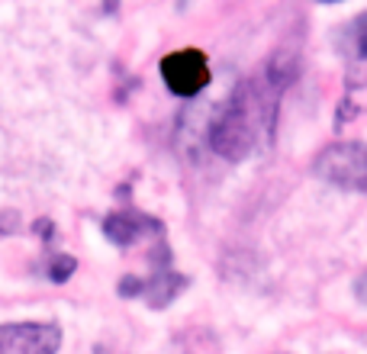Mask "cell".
<instances>
[{
  "label": "cell",
  "instance_id": "obj_1",
  "mask_svg": "<svg viewBox=\"0 0 367 354\" xmlns=\"http://www.w3.org/2000/svg\"><path fill=\"white\" fill-rule=\"evenodd\" d=\"M296 64L274 55L261 68L245 74L210 126V148L226 161H248L268 152L277 132L283 91L294 84Z\"/></svg>",
  "mask_w": 367,
  "mask_h": 354
},
{
  "label": "cell",
  "instance_id": "obj_2",
  "mask_svg": "<svg viewBox=\"0 0 367 354\" xmlns=\"http://www.w3.org/2000/svg\"><path fill=\"white\" fill-rule=\"evenodd\" d=\"M184 287H187V277L171 268V248L165 245L161 251H155L152 271L145 277H123L119 281V296H139L152 309H165L174 296H180Z\"/></svg>",
  "mask_w": 367,
  "mask_h": 354
},
{
  "label": "cell",
  "instance_id": "obj_3",
  "mask_svg": "<svg viewBox=\"0 0 367 354\" xmlns=\"http://www.w3.org/2000/svg\"><path fill=\"white\" fill-rule=\"evenodd\" d=\"M316 174L332 187L367 193V145L364 142H335V145L322 148L316 158Z\"/></svg>",
  "mask_w": 367,
  "mask_h": 354
},
{
  "label": "cell",
  "instance_id": "obj_4",
  "mask_svg": "<svg viewBox=\"0 0 367 354\" xmlns=\"http://www.w3.org/2000/svg\"><path fill=\"white\" fill-rule=\"evenodd\" d=\"M161 78L168 84L171 94L193 97L210 84V58L200 49H178L161 58Z\"/></svg>",
  "mask_w": 367,
  "mask_h": 354
},
{
  "label": "cell",
  "instance_id": "obj_5",
  "mask_svg": "<svg viewBox=\"0 0 367 354\" xmlns=\"http://www.w3.org/2000/svg\"><path fill=\"white\" fill-rule=\"evenodd\" d=\"M104 235L113 241L116 248H136L142 241H165V226L155 216H148L136 206H119L113 213H106L104 219Z\"/></svg>",
  "mask_w": 367,
  "mask_h": 354
},
{
  "label": "cell",
  "instance_id": "obj_6",
  "mask_svg": "<svg viewBox=\"0 0 367 354\" xmlns=\"http://www.w3.org/2000/svg\"><path fill=\"white\" fill-rule=\"evenodd\" d=\"M62 348V329L52 322L0 325V354H55Z\"/></svg>",
  "mask_w": 367,
  "mask_h": 354
},
{
  "label": "cell",
  "instance_id": "obj_7",
  "mask_svg": "<svg viewBox=\"0 0 367 354\" xmlns=\"http://www.w3.org/2000/svg\"><path fill=\"white\" fill-rule=\"evenodd\" d=\"M351 49H355V55L367 58V13H361L351 23Z\"/></svg>",
  "mask_w": 367,
  "mask_h": 354
},
{
  "label": "cell",
  "instance_id": "obj_8",
  "mask_svg": "<svg viewBox=\"0 0 367 354\" xmlns=\"http://www.w3.org/2000/svg\"><path fill=\"white\" fill-rule=\"evenodd\" d=\"M68 274H74V258H68V255H55L52 268H49V277H52L55 283H62Z\"/></svg>",
  "mask_w": 367,
  "mask_h": 354
},
{
  "label": "cell",
  "instance_id": "obj_9",
  "mask_svg": "<svg viewBox=\"0 0 367 354\" xmlns=\"http://www.w3.org/2000/svg\"><path fill=\"white\" fill-rule=\"evenodd\" d=\"M355 293H357V300H361V303H367V274H364V277H357Z\"/></svg>",
  "mask_w": 367,
  "mask_h": 354
},
{
  "label": "cell",
  "instance_id": "obj_10",
  "mask_svg": "<svg viewBox=\"0 0 367 354\" xmlns=\"http://www.w3.org/2000/svg\"><path fill=\"white\" fill-rule=\"evenodd\" d=\"M97 354H106V351H104V348H100V351H97Z\"/></svg>",
  "mask_w": 367,
  "mask_h": 354
}]
</instances>
